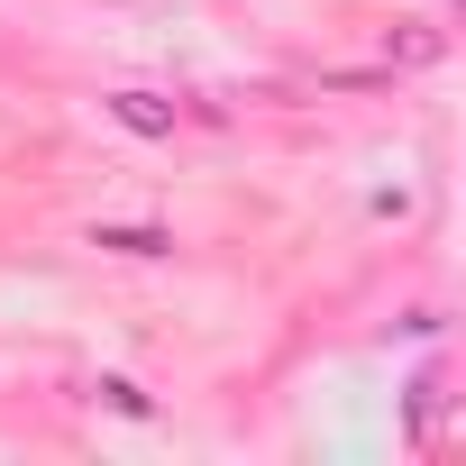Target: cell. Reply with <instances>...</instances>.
<instances>
[{"label":"cell","instance_id":"obj_1","mask_svg":"<svg viewBox=\"0 0 466 466\" xmlns=\"http://www.w3.org/2000/svg\"><path fill=\"white\" fill-rule=\"evenodd\" d=\"M110 119H128L137 137H165V128H174V110H165L156 92H119V101H110Z\"/></svg>","mask_w":466,"mask_h":466},{"label":"cell","instance_id":"obj_2","mask_svg":"<svg viewBox=\"0 0 466 466\" xmlns=\"http://www.w3.org/2000/svg\"><path fill=\"white\" fill-rule=\"evenodd\" d=\"M101 248H119V257H165L174 238H165V228H101Z\"/></svg>","mask_w":466,"mask_h":466}]
</instances>
